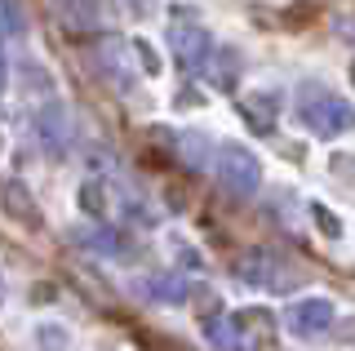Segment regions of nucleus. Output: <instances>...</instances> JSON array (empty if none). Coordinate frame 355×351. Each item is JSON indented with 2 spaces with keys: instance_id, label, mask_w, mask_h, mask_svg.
<instances>
[{
  "instance_id": "1",
  "label": "nucleus",
  "mask_w": 355,
  "mask_h": 351,
  "mask_svg": "<svg viewBox=\"0 0 355 351\" xmlns=\"http://www.w3.org/2000/svg\"><path fill=\"white\" fill-rule=\"evenodd\" d=\"M275 329H280V320H275L271 311H262V307H240V311L222 316V320H209V338L227 351H271Z\"/></svg>"
},
{
  "instance_id": "2",
  "label": "nucleus",
  "mask_w": 355,
  "mask_h": 351,
  "mask_svg": "<svg viewBox=\"0 0 355 351\" xmlns=\"http://www.w3.org/2000/svg\"><path fill=\"white\" fill-rule=\"evenodd\" d=\"M297 120L315 138H338L347 129H355V107L342 94L324 89V85H302L297 89Z\"/></svg>"
},
{
  "instance_id": "3",
  "label": "nucleus",
  "mask_w": 355,
  "mask_h": 351,
  "mask_svg": "<svg viewBox=\"0 0 355 351\" xmlns=\"http://www.w3.org/2000/svg\"><path fill=\"white\" fill-rule=\"evenodd\" d=\"M209 169H214L218 187L227 191V196H236V200H249V196L262 187V164H258V156H253L249 147H236V142H218Z\"/></svg>"
},
{
  "instance_id": "4",
  "label": "nucleus",
  "mask_w": 355,
  "mask_h": 351,
  "mask_svg": "<svg viewBox=\"0 0 355 351\" xmlns=\"http://www.w3.org/2000/svg\"><path fill=\"white\" fill-rule=\"evenodd\" d=\"M231 271L244 280V284H253V289H275V293H284V289H293L297 284V271L288 267V262L275 254V249H244V254L231 262Z\"/></svg>"
},
{
  "instance_id": "5",
  "label": "nucleus",
  "mask_w": 355,
  "mask_h": 351,
  "mask_svg": "<svg viewBox=\"0 0 355 351\" xmlns=\"http://www.w3.org/2000/svg\"><path fill=\"white\" fill-rule=\"evenodd\" d=\"M164 40H169V49H173V58L182 62L187 71H196V67H205V58H209V49H214V36H209L200 23H169V31H164Z\"/></svg>"
},
{
  "instance_id": "6",
  "label": "nucleus",
  "mask_w": 355,
  "mask_h": 351,
  "mask_svg": "<svg viewBox=\"0 0 355 351\" xmlns=\"http://www.w3.org/2000/svg\"><path fill=\"white\" fill-rule=\"evenodd\" d=\"M284 320H288V334H293V338H320V334H329V329H333L338 311H333L329 298H302V302L288 307Z\"/></svg>"
},
{
  "instance_id": "7",
  "label": "nucleus",
  "mask_w": 355,
  "mask_h": 351,
  "mask_svg": "<svg viewBox=\"0 0 355 351\" xmlns=\"http://www.w3.org/2000/svg\"><path fill=\"white\" fill-rule=\"evenodd\" d=\"M36 134H40V142H44V151H49V156H62V151H67V142H71V120H67L62 103L40 107V116H36Z\"/></svg>"
},
{
  "instance_id": "8",
  "label": "nucleus",
  "mask_w": 355,
  "mask_h": 351,
  "mask_svg": "<svg viewBox=\"0 0 355 351\" xmlns=\"http://www.w3.org/2000/svg\"><path fill=\"white\" fill-rule=\"evenodd\" d=\"M240 116L249 120V129L253 134H271L275 129V116H280V98L275 94H244L240 98Z\"/></svg>"
},
{
  "instance_id": "9",
  "label": "nucleus",
  "mask_w": 355,
  "mask_h": 351,
  "mask_svg": "<svg viewBox=\"0 0 355 351\" xmlns=\"http://www.w3.org/2000/svg\"><path fill=\"white\" fill-rule=\"evenodd\" d=\"M58 18L67 27H103L107 23V5L103 0H53Z\"/></svg>"
},
{
  "instance_id": "10",
  "label": "nucleus",
  "mask_w": 355,
  "mask_h": 351,
  "mask_svg": "<svg viewBox=\"0 0 355 351\" xmlns=\"http://www.w3.org/2000/svg\"><path fill=\"white\" fill-rule=\"evenodd\" d=\"M205 71H209V80H214L218 89H236V80H240V53L214 45V49H209V58H205Z\"/></svg>"
},
{
  "instance_id": "11",
  "label": "nucleus",
  "mask_w": 355,
  "mask_h": 351,
  "mask_svg": "<svg viewBox=\"0 0 355 351\" xmlns=\"http://www.w3.org/2000/svg\"><path fill=\"white\" fill-rule=\"evenodd\" d=\"M85 245H94V254H107V258H129L133 254V240H125L120 232H111V227L85 232Z\"/></svg>"
},
{
  "instance_id": "12",
  "label": "nucleus",
  "mask_w": 355,
  "mask_h": 351,
  "mask_svg": "<svg viewBox=\"0 0 355 351\" xmlns=\"http://www.w3.org/2000/svg\"><path fill=\"white\" fill-rule=\"evenodd\" d=\"M178 151L187 156V164H191V169H205V164L214 160V147H209L205 134H182V138H178Z\"/></svg>"
},
{
  "instance_id": "13",
  "label": "nucleus",
  "mask_w": 355,
  "mask_h": 351,
  "mask_svg": "<svg viewBox=\"0 0 355 351\" xmlns=\"http://www.w3.org/2000/svg\"><path fill=\"white\" fill-rule=\"evenodd\" d=\"M5 200H9V209H14V218H27V227L40 223V214H36V205H31V196L22 191L18 182H5Z\"/></svg>"
},
{
  "instance_id": "14",
  "label": "nucleus",
  "mask_w": 355,
  "mask_h": 351,
  "mask_svg": "<svg viewBox=\"0 0 355 351\" xmlns=\"http://www.w3.org/2000/svg\"><path fill=\"white\" fill-rule=\"evenodd\" d=\"M27 31V14L18 0H0V36H22Z\"/></svg>"
},
{
  "instance_id": "15",
  "label": "nucleus",
  "mask_w": 355,
  "mask_h": 351,
  "mask_svg": "<svg viewBox=\"0 0 355 351\" xmlns=\"http://www.w3.org/2000/svg\"><path fill=\"white\" fill-rule=\"evenodd\" d=\"M151 298H164V302H182L187 298V284L178 276H155L151 280Z\"/></svg>"
},
{
  "instance_id": "16",
  "label": "nucleus",
  "mask_w": 355,
  "mask_h": 351,
  "mask_svg": "<svg viewBox=\"0 0 355 351\" xmlns=\"http://www.w3.org/2000/svg\"><path fill=\"white\" fill-rule=\"evenodd\" d=\"M311 218H315V227H320V232H324V236H333V240H338L342 236V223H338V218H333L329 209H324V205H311Z\"/></svg>"
},
{
  "instance_id": "17",
  "label": "nucleus",
  "mask_w": 355,
  "mask_h": 351,
  "mask_svg": "<svg viewBox=\"0 0 355 351\" xmlns=\"http://www.w3.org/2000/svg\"><path fill=\"white\" fill-rule=\"evenodd\" d=\"M133 53L142 58V71H147V76H155V71H160V58H155V49L147 45V40H133Z\"/></svg>"
},
{
  "instance_id": "18",
  "label": "nucleus",
  "mask_w": 355,
  "mask_h": 351,
  "mask_svg": "<svg viewBox=\"0 0 355 351\" xmlns=\"http://www.w3.org/2000/svg\"><path fill=\"white\" fill-rule=\"evenodd\" d=\"M125 5H129V14H133V18H147L151 9H155V0H125Z\"/></svg>"
},
{
  "instance_id": "19",
  "label": "nucleus",
  "mask_w": 355,
  "mask_h": 351,
  "mask_svg": "<svg viewBox=\"0 0 355 351\" xmlns=\"http://www.w3.org/2000/svg\"><path fill=\"white\" fill-rule=\"evenodd\" d=\"M5 71H9V62H5V49H0V89H5Z\"/></svg>"
},
{
  "instance_id": "20",
  "label": "nucleus",
  "mask_w": 355,
  "mask_h": 351,
  "mask_svg": "<svg viewBox=\"0 0 355 351\" xmlns=\"http://www.w3.org/2000/svg\"><path fill=\"white\" fill-rule=\"evenodd\" d=\"M351 80H355V67H351Z\"/></svg>"
}]
</instances>
